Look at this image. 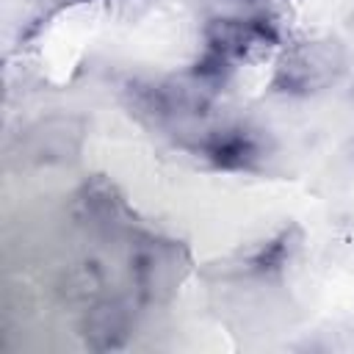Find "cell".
I'll use <instances>...</instances> for the list:
<instances>
[{
	"mask_svg": "<svg viewBox=\"0 0 354 354\" xmlns=\"http://www.w3.org/2000/svg\"><path fill=\"white\" fill-rule=\"evenodd\" d=\"M346 47L332 36L288 44L271 72V91L285 97H315L346 75Z\"/></svg>",
	"mask_w": 354,
	"mask_h": 354,
	"instance_id": "cell-1",
	"label": "cell"
},
{
	"mask_svg": "<svg viewBox=\"0 0 354 354\" xmlns=\"http://www.w3.org/2000/svg\"><path fill=\"white\" fill-rule=\"evenodd\" d=\"M207 50L216 61H246L268 47L277 44V30L263 17H246V14H218L210 19L207 30Z\"/></svg>",
	"mask_w": 354,
	"mask_h": 354,
	"instance_id": "cell-3",
	"label": "cell"
},
{
	"mask_svg": "<svg viewBox=\"0 0 354 354\" xmlns=\"http://www.w3.org/2000/svg\"><path fill=\"white\" fill-rule=\"evenodd\" d=\"M86 144V119L77 113H50L19 136V158L36 166H64L77 160Z\"/></svg>",
	"mask_w": 354,
	"mask_h": 354,
	"instance_id": "cell-2",
	"label": "cell"
},
{
	"mask_svg": "<svg viewBox=\"0 0 354 354\" xmlns=\"http://www.w3.org/2000/svg\"><path fill=\"white\" fill-rule=\"evenodd\" d=\"M351 100H354V91H351Z\"/></svg>",
	"mask_w": 354,
	"mask_h": 354,
	"instance_id": "cell-7",
	"label": "cell"
},
{
	"mask_svg": "<svg viewBox=\"0 0 354 354\" xmlns=\"http://www.w3.org/2000/svg\"><path fill=\"white\" fill-rule=\"evenodd\" d=\"M133 271H136L138 290L147 299H166L183 277V263L177 260V252L169 243L152 241L144 252H138Z\"/></svg>",
	"mask_w": 354,
	"mask_h": 354,
	"instance_id": "cell-5",
	"label": "cell"
},
{
	"mask_svg": "<svg viewBox=\"0 0 354 354\" xmlns=\"http://www.w3.org/2000/svg\"><path fill=\"white\" fill-rule=\"evenodd\" d=\"M207 152L224 166H243V163H249V158L257 155V144L252 141L249 130L235 127V130H218L210 138Z\"/></svg>",
	"mask_w": 354,
	"mask_h": 354,
	"instance_id": "cell-6",
	"label": "cell"
},
{
	"mask_svg": "<svg viewBox=\"0 0 354 354\" xmlns=\"http://www.w3.org/2000/svg\"><path fill=\"white\" fill-rule=\"evenodd\" d=\"M80 335L83 343L94 351H116L133 335V313L119 299L94 301L83 315Z\"/></svg>",
	"mask_w": 354,
	"mask_h": 354,
	"instance_id": "cell-4",
	"label": "cell"
}]
</instances>
